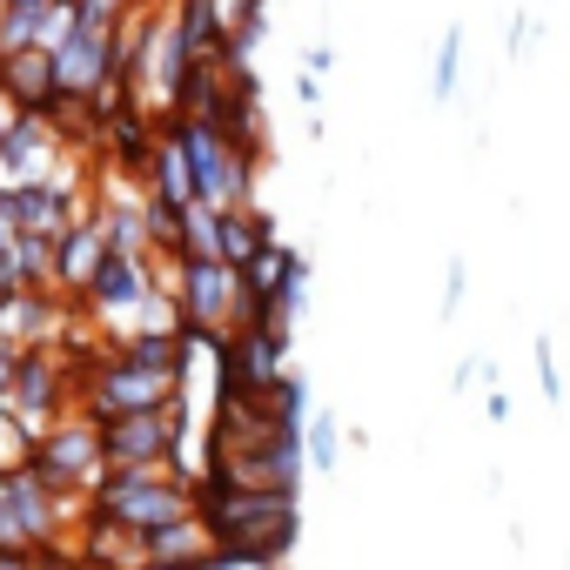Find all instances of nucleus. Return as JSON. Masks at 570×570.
<instances>
[{
  "instance_id": "nucleus-6",
  "label": "nucleus",
  "mask_w": 570,
  "mask_h": 570,
  "mask_svg": "<svg viewBox=\"0 0 570 570\" xmlns=\"http://www.w3.org/2000/svg\"><path fill=\"white\" fill-rule=\"evenodd\" d=\"M35 470L55 483V490H68V497H81L88 503V490L101 483V470H108V456H101V423L88 416V410H68V416H55L41 436H35Z\"/></svg>"
},
{
  "instance_id": "nucleus-24",
  "label": "nucleus",
  "mask_w": 570,
  "mask_h": 570,
  "mask_svg": "<svg viewBox=\"0 0 570 570\" xmlns=\"http://www.w3.org/2000/svg\"><path fill=\"white\" fill-rule=\"evenodd\" d=\"M8 309H14V296H8V289H0V336H8Z\"/></svg>"
},
{
  "instance_id": "nucleus-12",
  "label": "nucleus",
  "mask_w": 570,
  "mask_h": 570,
  "mask_svg": "<svg viewBox=\"0 0 570 570\" xmlns=\"http://www.w3.org/2000/svg\"><path fill=\"white\" fill-rule=\"evenodd\" d=\"M262 242H275V228H268V215L255 208V202H242V208H222V222H215V255L228 262V268H242Z\"/></svg>"
},
{
  "instance_id": "nucleus-19",
  "label": "nucleus",
  "mask_w": 570,
  "mask_h": 570,
  "mask_svg": "<svg viewBox=\"0 0 570 570\" xmlns=\"http://www.w3.org/2000/svg\"><path fill=\"white\" fill-rule=\"evenodd\" d=\"M303 75H336V48H330V41L303 48Z\"/></svg>"
},
{
  "instance_id": "nucleus-20",
  "label": "nucleus",
  "mask_w": 570,
  "mask_h": 570,
  "mask_svg": "<svg viewBox=\"0 0 570 570\" xmlns=\"http://www.w3.org/2000/svg\"><path fill=\"white\" fill-rule=\"evenodd\" d=\"M296 101H303V115L323 108V75H296Z\"/></svg>"
},
{
  "instance_id": "nucleus-16",
  "label": "nucleus",
  "mask_w": 570,
  "mask_h": 570,
  "mask_svg": "<svg viewBox=\"0 0 570 570\" xmlns=\"http://www.w3.org/2000/svg\"><path fill=\"white\" fill-rule=\"evenodd\" d=\"M530 363H537V390H543V403L557 410L563 403V376H557V350H550V336L537 330V350H530Z\"/></svg>"
},
{
  "instance_id": "nucleus-13",
  "label": "nucleus",
  "mask_w": 570,
  "mask_h": 570,
  "mask_svg": "<svg viewBox=\"0 0 570 570\" xmlns=\"http://www.w3.org/2000/svg\"><path fill=\"white\" fill-rule=\"evenodd\" d=\"M343 423H336V410H309V423H303V463H309V476H336L343 470Z\"/></svg>"
},
{
  "instance_id": "nucleus-8",
  "label": "nucleus",
  "mask_w": 570,
  "mask_h": 570,
  "mask_svg": "<svg viewBox=\"0 0 570 570\" xmlns=\"http://www.w3.org/2000/svg\"><path fill=\"white\" fill-rule=\"evenodd\" d=\"M101 255H108L101 222H95V215H75V222L55 235V296L81 303V289H88V275H95V262H101Z\"/></svg>"
},
{
  "instance_id": "nucleus-4",
  "label": "nucleus",
  "mask_w": 570,
  "mask_h": 570,
  "mask_svg": "<svg viewBox=\"0 0 570 570\" xmlns=\"http://www.w3.org/2000/svg\"><path fill=\"white\" fill-rule=\"evenodd\" d=\"M181 155H188V175H195V202L208 208H242L255 202V181H262V161H248L215 121H195V115H168Z\"/></svg>"
},
{
  "instance_id": "nucleus-3",
  "label": "nucleus",
  "mask_w": 570,
  "mask_h": 570,
  "mask_svg": "<svg viewBox=\"0 0 570 570\" xmlns=\"http://www.w3.org/2000/svg\"><path fill=\"white\" fill-rule=\"evenodd\" d=\"M161 262V255H155ZM161 289L175 296L181 323L195 330H215L228 336L235 323H248V289H242V268L215 262V255H181V262H161Z\"/></svg>"
},
{
  "instance_id": "nucleus-21",
  "label": "nucleus",
  "mask_w": 570,
  "mask_h": 570,
  "mask_svg": "<svg viewBox=\"0 0 570 570\" xmlns=\"http://www.w3.org/2000/svg\"><path fill=\"white\" fill-rule=\"evenodd\" d=\"M470 383H483V356H463V363H456V376H450V390H456V396H463Z\"/></svg>"
},
{
  "instance_id": "nucleus-2",
  "label": "nucleus",
  "mask_w": 570,
  "mask_h": 570,
  "mask_svg": "<svg viewBox=\"0 0 570 570\" xmlns=\"http://www.w3.org/2000/svg\"><path fill=\"white\" fill-rule=\"evenodd\" d=\"M88 510L121 523V530H155L168 517H188L195 510V483L175 470V463H115L101 470V483L88 490Z\"/></svg>"
},
{
  "instance_id": "nucleus-17",
  "label": "nucleus",
  "mask_w": 570,
  "mask_h": 570,
  "mask_svg": "<svg viewBox=\"0 0 570 570\" xmlns=\"http://www.w3.org/2000/svg\"><path fill=\"white\" fill-rule=\"evenodd\" d=\"M463 289H470V262L450 255V262H443V303H436V323H450V316L463 309Z\"/></svg>"
},
{
  "instance_id": "nucleus-1",
  "label": "nucleus",
  "mask_w": 570,
  "mask_h": 570,
  "mask_svg": "<svg viewBox=\"0 0 570 570\" xmlns=\"http://www.w3.org/2000/svg\"><path fill=\"white\" fill-rule=\"evenodd\" d=\"M195 517L215 537V557L235 570H268L303 537V490H242V483H195Z\"/></svg>"
},
{
  "instance_id": "nucleus-25",
  "label": "nucleus",
  "mask_w": 570,
  "mask_h": 570,
  "mask_svg": "<svg viewBox=\"0 0 570 570\" xmlns=\"http://www.w3.org/2000/svg\"><path fill=\"white\" fill-rule=\"evenodd\" d=\"M61 570H95V563H81V557H61Z\"/></svg>"
},
{
  "instance_id": "nucleus-5",
  "label": "nucleus",
  "mask_w": 570,
  "mask_h": 570,
  "mask_svg": "<svg viewBox=\"0 0 570 570\" xmlns=\"http://www.w3.org/2000/svg\"><path fill=\"white\" fill-rule=\"evenodd\" d=\"M168 396H181V376H168V370H141V363H121L115 350H101V356L81 370V383H75V403H81L95 423L128 416V410H155V403H168Z\"/></svg>"
},
{
  "instance_id": "nucleus-18",
  "label": "nucleus",
  "mask_w": 570,
  "mask_h": 570,
  "mask_svg": "<svg viewBox=\"0 0 570 570\" xmlns=\"http://www.w3.org/2000/svg\"><path fill=\"white\" fill-rule=\"evenodd\" d=\"M530 35H537V21H530V8H517V14H510V35H503V55L523 61V55H530Z\"/></svg>"
},
{
  "instance_id": "nucleus-15",
  "label": "nucleus",
  "mask_w": 570,
  "mask_h": 570,
  "mask_svg": "<svg viewBox=\"0 0 570 570\" xmlns=\"http://www.w3.org/2000/svg\"><path fill=\"white\" fill-rule=\"evenodd\" d=\"M456 81H463V28H443L436 35V61H430V101H456Z\"/></svg>"
},
{
  "instance_id": "nucleus-10",
  "label": "nucleus",
  "mask_w": 570,
  "mask_h": 570,
  "mask_svg": "<svg viewBox=\"0 0 570 570\" xmlns=\"http://www.w3.org/2000/svg\"><path fill=\"white\" fill-rule=\"evenodd\" d=\"M0 81L21 101V115H48L55 108V55L48 48H21V55H0Z\"/></svg>"
},
{
  "instance_id": "nucleus-14",
  "label": "nucleus",
  "mask_w": 570,
  "mask_h": 570,
  "mask_svg": "<svg viewBox=\"0 0 570 570\" xmlns=\"http://www.w3.org/2000/svg\"><path fill=\"white\" fill-rule=\"evenodd\" d=\"M215 222H222V208L188 202L181 222H175V248H168V262H181V255H215ZM215 262H222V255H215Z\"/></svg>"
},
{
  "instance_id": "nucleus-7",
  "label": "nucleus",
  "mask_w": 570,
  "mask_h": 570,
  "mask_svg": "<svg viewBox=\"0 0 570 570\" xmlns=\"http://www.w3.org/2000/svg\"><path fill=\"white\" fill-rule=\"evenodd\" d=\"M161 289V262L155 255H121V248H108L101 262H95V275H88V289H81V316L108 336L115 330V316H141V303Z\"/></svg>"
},
{
  "instance_id": "nucleus-11",
  "label": "nucleus",
  "mask_w": 570,
  "mask_h": 570,
  "mask_svg": "<svg viewBox=\"0 0 570 570\" xmlns=\"http://www.w3.org/2000/svg\"><path fill=\"white\" fill-rule=\"evenodd\" d=\"M215 550V537H208V523L188 510V517H168V523H155V530H141V557H155V563H202Z\"/></svg>"
},
{
  "instance_id": "nucleus-22",
  "label": "nucleus",
  "mask_w": 570,
  "mask_h": 570,
  "mask_svg": "<svg viewBox=\"0 0 570 570\" xmlns=\"http://www.w3.org/2000/svg\"><path fill=\"white\" fill-rule=\"evenodd\" d=\"M14 121H21V101L8 95V81H0V141H8V128H14Z\"/></svg>"
},
{
  "instance_id": "nucleus-23",
  "label": "nucleus",
  "mask_w": 570,
  "mask_h": 570,
  "mask_svg": "<svg viewBox=\"0 0 570 570\" xmlns=\"http://www.w3.org/2000/svg\"><path fill=\"white\" fill-rule=\"evenodd\" d=\"M8 242H14V222H8V208H0V255H8Z\"/></svg>"
},
{
  "instance_id": "nucleus-9",
  "label": "nucleus",
  "mask_w": 570,
  "mask_h": 570,
  "mask_svg": "<svg viewBox=\"0 0 570 570\" xmlns=\"http://www.w3.org/2000/svg\"><path fill=\"white\" fill-rule=\"evenodd\" d=\"M141 188H148L155 202H168V208H188V202H195V175H188V155H181V141H175L168 121L155 128V148H148Z\"/></svg>"
}]
</instances>
